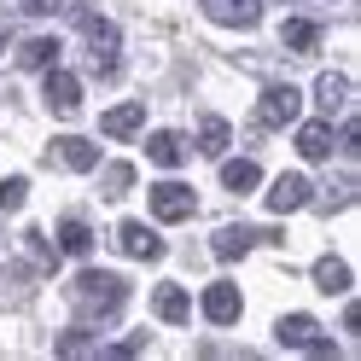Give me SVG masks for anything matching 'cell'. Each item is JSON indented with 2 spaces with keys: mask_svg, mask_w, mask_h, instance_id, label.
<instances>
[{
  "mask_svg": "<svg viewBox=\"0 0 361 361\" xmlns=\"http://www.w3.org/2000/svg\"><path fill=\"white\" fill-rule=\"evenodd\" d=\"M298 111H303V94H298V87H268V94L257 99V128H286L291 117H298Z\"/></svg>",
  "mask_w": 361,
  "mask_h": 361,
  "instance_id": "cell-4",
  "label": "cell"
},
{
  "mask_svg": "<svg viewBox=\"0 0 361 361\" xmlns=\"http://www.w3.org/2000/svg\"><path fill=\"white\" fill-rule=\"evenodd\" d=\"M355 192H361V180H355V175H338L332 187H326V198H321V210H344Z\"/></svg>",
  "mask_w": 361,
  "mask_h": 361,
  "instance_id": "cell-24",
  "label": "cell"
},
{
  "mask_svg": "<svg viewBox=\"0 0 361 361\" xmlns=\"http://www.w3.org/2000/svg\"><path fill=\"white\" fill-rule=\"evenodd\" d=\"M117 245H123L134 262H157V257H164V239H157L146 221H123V228H117Z\"/></svg>",
  "mask_w": 361,
  "mask_h": 361,
  "instance_id": "cell-7",
  "label": "cell"
},
{
  "mask_svg": "<svg viewBox=\"0 0 361 361\" xmlns=\"http://www.w3.org/2000/svg\"><path fill=\"white\" fill-rule=\"evenodd\" d=\"M286 47L291 53H314V47H321V24H309V18H286Z\"/></svg>",
  "mask_w": 361,
  "mask_h": 361,
  "instance_id": "cell-19",
  "label": "cell"
},
{
  "mask_svg": "<svg viewBox=\"0 0 361 361\" xmlns=\"http://www.w3.org/2000/svg\"><path fill=\"white\" fill-rule=\"evenodd\" d=\"M152 309H157V321H169V326H180V321H192V298H187V291H180V286H157L152 291Z\"/></svg>",
  "mask_w": 361,
  "mask_h": 361,
  "instance_id": "cell-13",
  "label": "cell"
},
{
  "mask_svg": "<svg viewBox=\"0 0 361 361\" xmlns=\"http://www.w3.org/2000/svg\"><path fill=\"white\" fill-rule=\"evenodd\" d=\"M314 332H321V326H314V314H286V321L274 326V338H280V344H309Z\"/></svg>",
  "mask_w": 361,
  "mask_h": 361,
  "instance_id": "cell-23",
  "label": "cell"
},
{
  "mask_svg": "<svg viewBox=\"0 0 361 361\" xmlns=\"http://www.w3.org/2000/svg\"><path fill=\"white\" fill-rule=\"evenodd\" d=\"M198 210V192L192 187H180V180H157L152 187V216L157 221H187Z\"/></svg>",
  "mask_w": 361,
  "mask_h": 361,
  "instance_id": "cell-3",
  "label": "cell"
},
{
  "mask_svg": "<svg viewBox=\"0 0 361 361\" xmlns=\"http://www.w3.org/2000/svg\"><path fill=\"white\" fill-rule=\"evenodd\" d=\"M314 286L332 291V298H338V291H350V262L344 257H321V262H314Z\"/></svg>",
  "mask_w": 361,
  "mask_h": 361,
  "instance_id": "cell-18",
  "label": "cell"
},
{
  "mask_svg": "<svg viewBox=\"0 0 361 361\" xmlns=\"http://www.w3.org/2000/svg\"><path fill=\"white\" fill-rule=\"evenodd\" d=\"M64 0H30V12H59Z\"/></svg>",
  "mask_w": 361,
  "mask_h": 361,
  "instance_id": "cell-30",
  "label": "cell"
},
{
  "mask_svg": "<svg viewBox=\"0 0 361 361\" xmlns=\"http://www.w3.org/2000/svg\"><path fill=\"white\" fill-rule=\"evenodd\" d=\"M146 128V105H111L105 117H99V134H111V140H134V134Z\"/></svg>",
  "mask_w": 361,
  "mask_h": 361,
  "instance_id": "cell-8",
  "label": "cell"
},
{
  "mask_svg": "<svg viewBox=\"0 0 361 361\" xmlns=\"http://www.w3.org/2000/svg\"><path fill=\"white\" fill-rule=\"evenodd\" d=\"M47 105L59 111V117H71V111L82 105V76L76 71H47Z\"/></svg>",
  "mask_w": 361,
  "mask_h": 361,
  "instance_id": "cell-9",
  "label": "cell"
},
{
  "mask_svg": "<svg viewBox=\"0 0 361 361\" xmlns=\"http://www.w3.org/2000/svg\"><path fill=\"white\" fill-rule=\"evenodd\" d=\"M59 245H64V257H87L94 251V228H87L82 216H64L59 221Z\"/></svg>",
  "mask_w": 361,
  "mask_h": 361,
  "instance_id": "cell-17",
  "label": "cell"
},
{
  "mask_svg": "<svg viewBox=\"0 0 361 361\" xmlns=\"http://www.w3.org/2000/svg\"><path fill=\"white\" fill-rule=\"evenodd\" d=\"M53 350H59V355H87V350H94V332H87V326H71V332H59Z\"/></svg>",
  "mask_w": 361,
  "mask_h": 361,
  "instance_id": "cell-26",
  "label": "cell"
},
{
  "mask_svg": "<svg viewBox=\"0 0 361 361\" xmlns=\"http://www.w3.org/2000/svg\"><path fill=\"white\" fill-rule=\"evenodd\" d=\"M0 47H6V30H0Z\"/></svg>",
  "mask_w": 361,
  "mask_h": 361,
  "instance_id": "cell-31",
  "label": "cell"
},
{
  "mask_svg": "<svg viewBox=\"0 0 361 361\" xmlns=\"http://www.w3.org/2000/svg\"><path fill=\"white\" fill-rule=\"evenodd\" d=\"M257 180H262V169L251 164V157H233V164H221V187H228V192H251Z\"/></svg>",
  "mask_w": 361,
  "mask_h": 361,
  "instance_id": "cell-20",
  "label": "cell"
},
{
  "mask_svg": "<svg viewBox=\"0 0 361 361\" xmlns=\"http://www.w3.org/2000/svg\"><path fill=\"white\" fill-rule=\"evenodd\" d=\"M82 41H87V71H94V76H117V59H123L117 24H105V18L87 12V18H82Z\"/></svg>",
  "mask_w": 361,
  "mask_h": 361,
  "instance_id": "cell-2",
  "label": "cell"
},
{
  "mask_svg": "<svg viewBox=\"0 0 361 361\" xmlns=\"http://www.w3.org/2000/svg\"><path fill=\"white\" fill-rule=\"evenodd\" d=\"M314 105H321L326 117H332V111H344L350 105V76L344 71H326L321 82H314Z\"/></svg>",
  "mask_w": 361,
  "mask_h": 361,
  "instance_id": "cell-14",
  "label": "cell"
},
{
  "mask_svg": "<svg viewBox=\"0 0 361 361\" xmlns=\"http://www.w3.org/2000/svg\"><path fill=\"white\" fill-rule=\"evenodd\" d=\"M18 59H24V71H47V64L59 59V41H53V35H35V41L18 47Z\"/></svg>",
  "mask_w": 361,
  "mask_h": 361,
  "instance_id": "cell-22",
  "label": "cell"
},
{
  "mask_svg": "<svg viewBox=\"0 0 361 361\" xmlns=\"http://www.w3.org/2000/svg\"><path fill=\"white\" fill-rule=\"evenodd\" d=\"M146 157H152L157 169H175L180 157H187V140H180V134H169V128H157L152 140H146Z\"/></svg>",
  "mask_w": 361,
  "mask_h": 361,
  "instance_id": "cell-16",
  "label": "cell"
},
{
  "mask_svg": "<svg viewBox=\"0 0 361 361\" xmlns=\"http://www.w3.org/2000/svg\"><path fill=\"white\" fill-rule=\"evenodd\" d=\"M332 146H338V140H332V128H326L321 117H314V123H303V128H298V152L309 157V164H321V157H332Z\"/></svg>",
  "mask_w": 361,
  "mask_h": 361,
  "instance_id": "cell-15",
  "label": "cell"
},
{
  "mask_svg": "<svg viewBox=\"0 0 361 361\" xmlns=\"http://www.w3.org/2000/svg\"><path fill=\"white\" fill-rule=\"evenodd\" d=\"M47 157H53L59 169H76V175H82V169H99V146L82 140V134H64V140H53Z\"/></svg>",
  "mask_w": 361,
  "mask_h": 361,
  "instance_id": "cell-5",
  "label": "cell"
},
{
  "mask_svg": "<svg viewBox=\"0 0 361 361\" xmlns=\"http://www.w3.org/2000/svg\"><path fill=\"white\" fill-rule=\"evenodd\" d=\"M71 298H76V314L87 326H105V321H117L123 303H128V280L123 274H105V268H82L76 286H71Z\"/></svg>",
  "mask_w": 361,
  "mask_h": 361,
  "instance_id": "cell-1",
  "label": "cell"
},
{
  "mask_svg": "<svg viewBox=\"0 0 361 361\" xmlns=\"http://www.w3.org/2000/svg\"><path fill=\"white\" fill-rule=\"evenodd\" d=\"M309 175H280L274 187H268V210L274 216H286V210H298V204H309Z\"/></svg>",
  "mask_w": 361,
  "mask_h": 361,
  "instance_id": "cell-10",
  "label": "cell"
},
{
  "mask_svg": "<svg viewBox=\"0 0 361 361\" xmlns=\"http://www.w3.org/2000/svg\"><path fill=\"white\" fill-rule=\"evenodd\" d=\"M228 140H233V128L221 123V117H204V123H198V152H204V157H221Z\"/></svg>",
  "mask_w": 361,
  "mask_h": 361,
  "instance_id": "cell-21",
  "label": "cell"
},
{
  "mask_svg": "<svg viewBox=\"0 0 361 361\" xmlns=\"http://www.w3.org/2000/svg\"><path fill=\"white\" fill-rule=\"evenodd\" d=\"M30 198V180L24 175H12V180H0V210H18Z\"/></svg>",
  "mask_w": 361,
  "mask_h": 361,
  "instance_id": "cell-27",
  "label": "cell"
},
{
  "mask_svg": "<svg viewBox=\"0 0 361 361\" xmlns=\"http://www.w3.org/2000/svg\"><path fill=\"white\" fill-rule=\"evenodd\" d=\"M210 24H228V30H251L262 18V0H198Z\"/></svg>",
  "mask_w": 361,
  "mask_h": 361,
  "instance_id": "cell-6",
  "label": "cell"
},
{
  "mask_svg": "<svg viewBox=\"0 0 361 361\" xmlns=\"http://www.w3.org/2000/svg\"><path fill=\"white\" fill-rule=\"evenodd\" d=\"M24 251L35 257V274H53V251H47V239H35V233H30V239H24Z\"/></svg>",
  "mask_w": 361,
  "mask_h": 361,
  "instance_id": "cell-28",
  "label": "cell"
},
{
  "mask_svg": "<svg viewBox=\"0 0 361 361\" xmlns=\"http://www.w3.org/2000/svg\"><path fill=\"white\" fill-rule=\"evenodd\" d=\"M128 187H134V164H111L105 180H99V192H105V198H123Z\"/></svg>",
  "mask_w": 361,
  "mask_h": 361,
  "instance_id": "cell-25",
  "label": "cell"
},
{
  "mask_svg": "<svg viewBox=\"0 0 361 361\" xmlns=\"http://www.w3.org/2000/svg\"><path fill=\"white\" fill-rule=\"evenodd\" d=\"M204 314H210L216 326H233V321H239V286H233V280H216V286L204 291Z\"/></svg>",
  "mask_w": 361,
  "mask_h": 361,
  "instance_id": "cell-12",
  "label": "cell"
},
{
  "mask_svg": "<svg viewBox=\"0 0 361 361\" xmlns=\"http://www.w3.org/2000/svg\"><path fill=\"white\" fill-rule=\"evenodd\" d=\"M338 140H344V152H361V123H344V134H338Z\"/></svg>",
  "mask_w": 361,
  "mask_h": 361,
  "instance_id": "cell-29",
  "label": "cell"
},
{
  "mask_svg": "<svg viewBox=\"0 0 361 361\" xmlns=\"http://www.w3.org/2000/svg\"><path fill=\"white\" fill-rule=\"evenodd\" d=\"M257 239H262L257 228H245V221H233V228H216V239H210V251H216L221 262H239V257L251 251Z\"/></svg>",
  "mask_w": 361,
  "mask_h": 361,
  "instance_id": "cell-11",
  "label": "cell"
}]
</instances>
